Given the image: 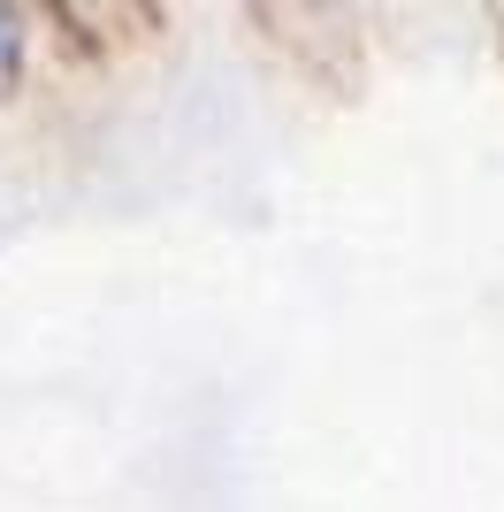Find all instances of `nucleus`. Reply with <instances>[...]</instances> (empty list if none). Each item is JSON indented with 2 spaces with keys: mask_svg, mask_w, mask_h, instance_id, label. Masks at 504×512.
<instances>
[{
  "mask_svg": "<svg viewBox=\"0 0 504 512\" xmlns=\"http://www.w3.org/2000/svg\"><path fill=\"white\" fill-rule=\"evenodd\" d=\"M16 54H23V39H16V8L0 0V92L16 85Z\"/></svg>",
  "mask_w": 504,
  "mask_h": 512,
  "instance_id": "obj_1",
  "label": "nucleus"
}]
</instances>
